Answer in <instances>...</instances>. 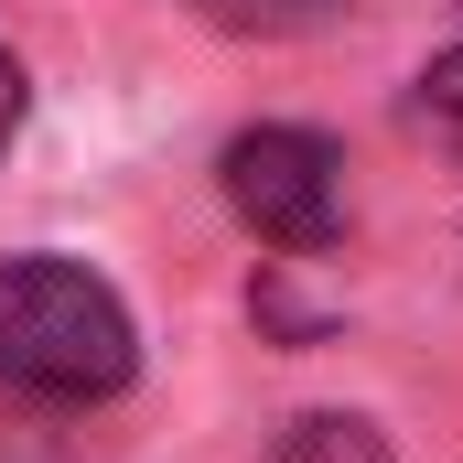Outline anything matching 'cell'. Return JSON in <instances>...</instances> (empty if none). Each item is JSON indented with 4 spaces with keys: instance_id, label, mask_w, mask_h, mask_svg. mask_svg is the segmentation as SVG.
Listing matches in <instances>:
<instances>
[{
    "instance_id": "1",
    "label": "cell",
    "mask_w": 463,
    "mask_h": 463,
    "mask_svg": "<svg viewBox=\"0 0 463 463\" xmlns=\"http://www.w3.org/2000/svg\"><path fill=\"white\" fill-rule=\"evenodd\" d=\"M140 366L129 302L76 259H0V388L22 399H109Z\"/></svg>"
},
{
    "instance_id": "2",
    "label": "cell",
    "mask_w": 463,
    "mask_h": 463,
    "mask_svg": "<svg viewBox=\"0 0 463 463\" xmlns=\"http://www.w3.org/2000/svg\"><path fill=\"white\" fill-rule=\"evenodd\" d=\"M227 205H237V227L259 237V248L324 259L345 237V151L324 129H291V118L237 129L227 140Z\"/></svg>"
},
{
    "instance_id": "3",
    "label": "cell",
    "mask_w": 463,
    "mask_h": 463,
    "mask_svg": "<svg viewBox=\"0 0 463 463\" xmlns=\"http://www.w3.org/2000/svg\"><path fill=\"white\" fill-rule=\"evenodd\" d=\"M280 463H388V442H377V420H355V410H313V420L280 431Z\"/></svg>"
},
{
    "instance_id": "4",
    "label": "cell",
    "mask_w": 463,
    "mask_h": 463,
    "mask_svg": "<svg viewBox=\"0 0 463 463\" xmlns=\"http://www.w3.org/2000/svg\"><path fill=\"white\" fill-rule=\"evenodd\" d=\"M420 118H431V129H453V140H463V43H453V54H431V65H420Z\"/></svg>"
},
{
    "instance_id": "5",
    "label": "cell",
    "mask_w": 463,
    "mask_h": 463,
    "mask_svg": "<svg viewBox=\"0 0 463 463\" xmlns=\"http://www.w3.org/2000/svg\"><path fill=\"white\" fill-rule=\"evenodd\" d=\"M11 129H22V65H11V43H0V151H11Z\"/></svg>"
}]
</instances>
